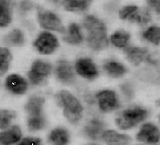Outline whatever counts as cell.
<instances>
[{"label":"cell","instance_id":"836d02e7","mask_svg":"<svg viewBox=\"0 0 160 145\" xmlns=\"http://www.w3.org/2000/svg\"><path fill=\"white\" fill-rule=\"evenodd\" d=\"M158 119H159V122H160V114H159V116H158Z\"/></svg>","mask_w":160,"mask_h":145},{"label":"cell","instance_id":"7a4b0ae2","mask_svg":"<svg viewBox=\"0 0 160 145\" xmlns=\"http://www.w3.org/2000/svg\"><path fill=\"white\" fill-rule=\"evenodd\" d=\"M58 103L63 107L64 116L71 123L78 122L82 116V107L72 94L68 91H61L58 98Z\"/></svg>","mask_w":160,"mask_h":145},{"label":"cell","instance_id":"8992f818","mask_svg":"<svg viewBox=\"0 0 160 145\" xmlns=\"http://www.w3.org/2000/svg\"><path fill=\"white\" fill-rule=\"evenodd\" d=\"M34 46L41 54H49L59 46V42L54 34L42 32L34 41Z\"/></svg>","mask_w":160,"mask_h":145},{"label":"cell","instance_id":"ba28073f","mask_svg":"<svg viewBox=\"0 0 160 145\" xmlns=\"http://www.w3.org/2000/svg\"><path fill=\"white\" fill-rule=\"evenodd\" d=\"M136 139L148 144H156L160 141V130L152 123H144L137 133Z\"/></svg>","mask_w":160,"mask_h":145},{"label":"cell","instance_id":"6da1fadb","mask_svg":"<svg viewBox=\"0 0 160 145\" xmlns=\"http://www.w3.org/2000/svg\"><path fill=\"white\" fill-rule=\"evenodd\" d=\"M83 24L88 31L87 41L92 49L98 51L108 45L105 24L97 18L89 15L85 17Z\"/></svg>","mask_w":160,"mask_h":145},{"label":"cell","instance_id":"4fadbf2b","mask_svg":"<svg viewBox=\"0 0 160 145\" xmlns=\"http://www.w3.org/2000/svg\"><path fill=\"white\" fill-rule=\"evenodd\" d=\"M102 138L108 145H128L131 141L129 136L112 129L105 130Z\"/></svg>","mask_w":160,"mask_h":145},{"label":"cell","instance_id":"3957f363","mask_svg":"<svg viewBox=\"0 0 160 145\" xmlns=\"http://www.w3.org/2000/svg\"><path fill=\"white\" fill-rule=\"evenodd\" d=\"M148 114V111L145 108L134 106L122 111L115 119V122L119 129L126 130L145 120Z\"/></svg>","mask_w":160,"mask_h":145},{"label":"cell","instance_id":"d6a6232c","mask_svg":"<svg viewBox=\"0 0 160 145\" xmlns=\"http://www.w3.org/2000/svg\"><path fill=\"white\" fill-rule=\"evenodd\" d=\"M155 104H156V106L159 107V106H160V99H158L156 101Z\"/></svg>","mask_w":160,"mask_h":145},{"label":"cell","instance_id":"f546056e","mask_svg":"<svg viewBox=\"0 0 160 145\" xmlns=\"http://www.w3.org/2000/svg\"><path fill=\"white\" fill-rule=\"evenodd\" d=\"M41 141L39 138L28 137L24 138L18 145H41Z\"/></svg>","mask_w":160,"mask_h":145},{"label":"cell","instance_id":"4316f807","mask_svg":"<svg viewBox=\"0 0 160 145\" xmlns=\"http://www.w3.org/2000/svg\"><path fill=\"white\" fill-rule=\"evenodd\" d=\"M151 19L150 15L147 10L143 9L142 11H135L129 17V19L131 22H136L138 23H146Z\"/></svg>","mask_w":160,"mask_h":145},{"label":"cell","instance_id":"30bf717a","mask_svg":"<svg viewBox=\"0 0 160 145\" xmlns=\"http://www.w3.org/2000/svg\"><path fill=\"white\" fill-rule=\"evenodd\" d=\"M6 87L12 93L15 94H24L28 88L26 81L18 74H11L6 80Z\"/></svg>","mask_w":160,"mask_h":145},{"label":"cell","instance_id":"44dd1931","mask_svg":"<svg viewBox=\"0 0 160 145\" xmlns=\"http://www.w3.org/2000/svg\"><path fill=\"white\" fill-rule=\"evenodd\" d=\"M91 2V1L86 0H68L63 1L62 4L67 11H83L88 8Z\"/></svg>","mask_w":160,"mask_h":145},{"label":"cell","instance_id":"83f0119b","mask_svg":"<svg viewBox=\"0 0 160 145\" xmlns=\"http://www.w3.org/2000/svg\"><path fill=\"white\" fill-rule=\"evenodd\" d=\"M45 119L43 116L28 118V126L31 131H37L44 128Z\"/></svg>","mask_w":160,"mask_h":145},{"label":"cell","instance_id":"484cf974","mask_svg":"<svg viewBox=\"0 0 160 145\" xmlns=\"http://www.w3.org/2000/svg\"><path fill=\"white\" fill-rule=\"evenodd\" d=\"M16 118V112L14 111L0 109V128L6 129L11 124L12 120Z\"/></svg>","mask_w":160,"mask_h":145},{"label":"cell","instance_id":"5bb4252c","mask_svg":"<svg viewBox=\"0 0 160 145\" xmlns=\"http://www.w3.org/2000/svg\"><path fill=\"white\" fill-rule=\"evenodd\" d=\"M44 99L40 96H32L29 98L25 105L24 109L28 118L42 116V111Z\"/></svg>","mask_w":160,"mask_h":145},{"label":"cell","instance_id":"1f68e13d","mask_svg":"<svg viewBox=\"0 0 160 145\" xmlns=\"http://www.w3.org/2000/svg\"><path fill=\"white\" fill-rule=\"evenodd\" d=\"M148 3L149 6L151 7L156 12L160 14V1L155 0V1H148Z\"/></svg>","mask_w":160,"mask_h":145},{"label":"cell","instance_id":"7402d4cb","mask_svg":"<svg viewBox=\"0 0 160 145\" xmlns=\"http://www.w3.org/2000/svg\"><path fill=\"white\" fill-rule=\"evenodd\" d=\"M4 42L10 46H19L24 42L23 33L19 29H14L4 38Z\"/></svg>","mask_w":160,"mask_h":145},{"label":"cell","instance_id":"603a6c76","mask_svg":"<svg viewBox=\"0 0 160 145\" xmlns=\"http://www.w3.org/2000/svg\"><path fill=\"white\" fill-rule=\"evenodd\" d=\"M111 42L118 48H124L130 39L129 34L123 30L115 32L111 36Z\"/></svg>","mask_w":160,"mask_h":145},{"label":"cell","instance_id":"9a60e30c","mask_svg":"<svg viewBox=\"0 0 160 145\" xmlns=\"http://www.w3.org/2000/svg\"><path fill=\"white\" fill-rule=\"evenodd\" d=\"M21 138V131L18 126L0 132V145H11L18 142Z\"/></svg>","mask_w":160,"mask_h":145},{"label":"cell","instance_id":"2e32d148","mask_svg":"<svg viewBox=\"0 0 160 145\" xmlns=\"http://www.w3.org/2000/svg\"><path fill=\"white\" fill-rule=\"evenodd\" d=\"M146 48L130 47L125 49V53L129 61L134 66L139 65L144 59L148 52Z\"/></svg>","mask_w":160,"mask_h":145},{"label":"cell","instance_id":"8fae6325","mask_svg":"<svg viewBox=\"0 0 160 145\" xmlns=\"http://www.w3.org/2000/svg\"><path fill=\"white\" fill-rule=\"evenodd\" d=\"M104 123L98 118L91 119L85 126L84 131L85 134L90 139L98 140L102 138L104 132Z\"/></svg>","mask_w":160,"mask_h":145},{"label":"cell","instance_id":"e0dca14e","mask_svg":"<svg viewBox=\"0 0 160 145\" xmlns=\"http://www.w3.org/2000/svg\"><path fill=\"white\" fill-rule=\"evenodd\" d=\"M49 140L53 145H67L69 141V134L66 129L58 128L51 132Z\"/></svg>","mask_w":160,"mask_h":145},{"label":"cell","instance_id":"d4e9b609","mask_svg":"<svg viewBox=\"0 0 160 145\" xmlns=\"http://www.w3.org/2000/svg\"><path fill=\"white\" fill-rule=\"evenodd\" d=\"M143 38L154 44L160 43V28L151 26L143 32Z\"/></svg>","mask_w":160,"mask_h":145},{"label":"cell","instance_id":"e575fe53","mask_svg":"<svg viewBox=\"0 0 160 145\" xmlns=\"http://www.w3.org/2000/svg\"><path fill=\"white\" fill-rule=\"evenodd\" d=\"M91 145H96V144H91Z\"/></svg>","mask_w":160,"mask_h":145},{"label":"cell","instance_id":"ffe728a7","mask_svg":"<svg viewBox=\"0 0 160 145\" xmlns=\"http://www.w3.org/2000/svg\"><path fill=\"white\" fill-rule=\"evenodd\" d=\"M12 9L9 1L0 0V27L8 26L11 21Z\"/></svg>","mask_w":160,"mask_h":145},{"label":"cell","instance_id":"7c38bea8","mask_svg":"<svg viewBox=\"0 0 160 145\" xmlns=\"http://www.w3.org/2000/svg\"><path fill=\"white\" fill-rule=\"evenodd\" d=\"M58 78L62 82L69 83L73 82L75 74L71 64L66 61H59L55 70Z\"/></svg>","mask_w":160,"mask_h":145},{"label":"cell","instance_id":"d6986e66","mask_svg":"<svg viewBox=\"0 0 160 145\" xmlns=\"http://www.w3.org/2000/svg\"><path fill=\"white\" fill-rule=\"evenodd\" d=\"M103 68L105 71L113 78H119L123 76L126 71L125 67L122 64L114 61L106 62Z\"/></svg>","mask_w":160,"mask_h":145},{"label":"cell","instance_id":"9c48e42d","mask_svg":"<svg viewBox=\"0 0 160 145\" xmlns=\"http://www.w3.org/2000/svg\"><path fill=\"white\" fill-rule=\"evenodd\" d=\"M77 72L87 79H94L98 76V71L90 58H80L76 63Z\"/></svg>","mask_w":160,"mask_h":145},{"label":"cell","instance_id":"5b68a950","mask_svg":"<svg viewBox=\"0 0 160 145\" xmlns=\"http://www.w3.org/2000/svg\"><path fill=\"white\" fill-rule=\"evenodd\" d=\"M100 110L104 112H109L119 108L120 102L115 92L111 90H104L96 95Z\"/></svg>","mask_w":160,"mask_h":145},{"label":"cell","instance_id":"f1b7e54d","mask_svg":"<svg viewBox=\"0 0 160 145\" xmlns=\"http://www.w3.org/2000/svg\"><path fill=\"white\" fill-rule=\"evenodd\" d=\"M138 8L136 6H126L120 10L119 12V16L121 19H124L128 17H129L133 12L138 10Z\"/></svg>","mask_w":160,"mask_h":145},{"label":"cell","instance_id":"277c9868","mask_svg":"<svg viewBox=\"0 0 160 145\" xmlns=\"http://www.w3.org/2000/svg\"><path fill=\"white\" fill-rule=\"evenodd\" d=\"M37 14L38 21L42 28L59 32H65V29L59 18L51 11L38 7Z\"/></svg>","mask_w":160,"mask_h":145},{"label":"cell","instance_id":"ac0fdd59","mask_svg":"<svg viewBox=\"0 0 160 145\" xmlns=\"http://www.w3.org/2000/svg\"><path fill=\"white\" fill-rule=\"evenodd\" d=\"M63 39L65 42L71 44H78L82 41V36L80 31L79 26L76 23L69 25L68 32L64 36Z\"/></svg>","mask_w":160,"mask_h":145},{"label":"cell","instance_id":"4dcf8cb0","mask_svg":"<svg viewBox=\"0 0 160 145\" xmlns=\"http://www.w3.org/2000/svg\"><path fill=\"white\" fill-rule=\"evenodd\" d=\"M121 91L124 95V96L126 97L128 99H131L134 95V91L132 88L131 86V85L128 83L123 84L121 86Z\"/></svg>","mask_w":160,"mask_h":145},{"label":"cell","instance_id":"52a82bcc","mask_svg":"<svg viewBox=\"0 0 160 145\" xmlns=\"http://www.w3.org/2000/svg\"><path fill=\"white\" fill-rule=\"evenodd\" d=\"M51 66L49 63L41 60H36L32 65L28 72V77L33 84H39L42 82L51 73Z\"/></svg>","mask_w":160,"mask_h":145},{"label":"cell","instance_id":"cb8c5ba5","mask_svg":"<svg viewBox=\"0 0 160 145\" xmlns=\"http://www.w3.org/2000/svg\"><path fill=\"white\" fill-rule=\"evenodd\" d=\"M12 56L8 48L0 47V76L4 75L11 61Z\"/></svg>","mask_w":160,"mask_h":145}]
</instances>
